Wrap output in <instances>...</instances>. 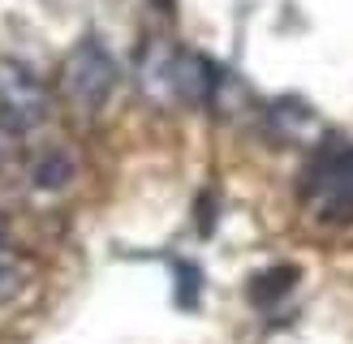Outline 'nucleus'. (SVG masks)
<instances>
[{
  "mask_svg": "<svg viewBox=\"0 0 353 344\" xmlns=\"http://www.w3.org/2000/svg\"><path fill=\"white\" fill-rule=\"evenodd\" d=\"M48 116V91L39 74L22 61H0V125L9 133H26Z\"/></svg>",
  "mask_w": 353,
  "mask_h": 344,
  "instance_id": "nucleus-2",
  "label": "nucleus"
},
{
  "mask_svg": "<svg viewBox=\"0 0 353 344\" xmlns=\"http://www.w3.org/2000/svg\"><path fill=\"white\" fill-rule=\"evenodd\" d=\"M61 82H65V95L74 99L78 108L95 112V108H103V99H108L112 86H117V61L108 56V47L99 39H82L69 52Z\"/></svg>",
  "mask_w": 353,
  "mask_h": 344,
  "instance_id": "nucleus-1",
  "label": "nucleus"
},
{
  "mask_svg": "<svg viewBox=\"0 0 353 344\" xmlns=\"http://www.w3.org/2000/svg\"><path fill=\"white\" fill-rule=\"evenodd\" d=\"M306 194L327 219H353V147L323 155L306 177Z\"/></svg>",
  "mask_w": 353,
  "mask_h": 344,
  "instance_id": "nucleus-3",
  "label": "nucleus"
},
{
  "mask_svg": "<svg viewBox=\"0 0 353 344\" xmlns=\"http://www.w3.org/2000/svg\"><path fill=\"white\" fill-rule=\"evenodd\" d=\"M289 288H293V271L289 267H276V271H268V275H259V280H254L250 297L259 305H268V301H276L280 292H289Z\"/></svg>",
  "mask_w": 353,
  "mask_h": 344,
  "instance_id": "nucleus-5",
  "label": "nucleus"
},
{
  "mask_svg": "<svg viewBox=\"0 0 353 344\" xmlns=\"http://www.w3.org/2000/svg\"><path fill=\"white\" fill-rule=\"evenodd\" d=\"M0 241H5V224H0Z\"/></svg>",
  "mask_w": 353,
  "mask_h": 344,
  "instance_id": "nucleus-7",
  "label": "nucleus"
},
{
  "mask_svg": "<svg viewBox=\"0 0 353 344\" xmlns=\"http://www.w3.org/2000/svg\"><path fill=\"white\" fill-rule=\"evenodd\" d=\"M17 288H22V267H17L13 250L0 241V305L17 297Z\"/></svg>",
  "mask_w": 353,
  "mask_h": 344,
  "instance_id": "nucleus-6",
  "label": "nucleus"
},
{
  "mask_svg": "<svg viewBox=\"0 0 353 344\" xmlns=\"http://www.w3.org/2000/svg\"><path fill=\"white\" fill-rule=\"evenodd\" d=\"M30 177H34V189H61L74 177V160H69L65 151H48L43 160L30 168Z\"/></svg>",
  "mask_w": 353,
  "mask_h": 344,
  "instance_id": "nucleus-4",
  "label": "nucleus"
}]
</instances>
